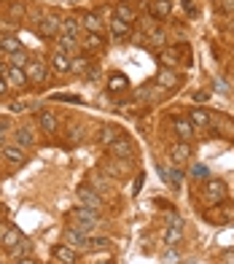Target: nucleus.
Here are the masks:
<instances>
[{"label":"nucleus","instance_id":"nucleus-14","mask_svg":"<svg viewBox=\"0 0 234 264\" xmlns=\"http://www.w3.org/2000/svg\"><path fill=\"white\" fill-rule=\"evenodd\" d=\"M3 156H6V162H11V165H22L27 159V151L19 143H11V146H3Z\"/></svg>","mask_w":234,"mask_h":264},{"label":"nucleus","instance_id":"nucleus-20","mask_svg":"<svg viewBox=\"0 0 234 264\" xmlns=\"http://www.w3.org/2000/svg\"><path fill=\"white\" fill-rule=\"evenodd\" d=\"M189 119H191V124H194L196 129L210 127V111H208V108H191V111H189Z\"/></svg>","mask_w":234,"mask_h":264},{"label":"nucleus","instance_id":"nucleus-21","mask_svg":"<svg viewBox=\"0 0 234 264\" xmlns=\"http://www.w3.org/2000/svg\"><path fill=\"white\" fill-rule=\"evenodd\" d=\"M81 46V41L78 38H73V35H65V33H60L57 35V51H62V54H70V51H76Z\"/></svg>","mask_w":234,"mask_h":264},{"label":"nucleus","instance_id":"nucleus-6","mask_svg":"<svg viewBox=\"0 0 234 264\" xmlns=\"http://www.w3.org/2000/svg\"><path fill=\"white\" fill-rule=\"evenodd\" d=\"M78 19H81L83 33H100L102 35V30H105V22H102L100 14H95V11H83Z\"/></svg>","mask_w":234,"mask_h":264},{"label":"nucleus","instance_id":"nucleus-22","mask_svg":"<svg viewBox=\"0 0 234 264\" xmlns=\"http://www.w3.org/2000/svg\"><path fill=\"white\" fill-rule=\"evenodd\" d=\"M119 138H121V129H119V127H113V124H108V127H102V129H100L97 143L108 148V146L113 143V140H119Z\"/></svg>","mask_w":234,"mask_h":264},{"label":"nucleus","instance_id":"nucleus-34","mask_svg":"<svg viewBox=\"0 0 234 264\" xmlns=\"http://www.w3.org/2000/svg\"><path fill=\"white\" fill-rule=\"evenodd\" d=\"M30 251H33V243L30 240H22L16 248H11L8 253H11V259H22V256H30Z\"/></svg>","mask_w":234,"mask_h":264},{"label":"nucleus","instance_id":"nucleus-38","mask_svg":"<svg viewBox=\"0 0 234 264\" xmlns=\"http://www.w3.org/2000/svg\"><path fill=\"white\" fill-rule=\"evenodd\" d=\"M215 8L221 14H234V0H215Z\"/></svg>","mask_w":234,"mask_h":264},{"label":"nucleus","instance_id":"nucleus-24","mask_svg":"<svg viewBox=\"0 0 234 264\" xmlns=\"http://www.w3.org/2000/svg\"><path fill=\"white\" fill-rule=\"evenodd\" d=\"M159 60H162L167 68H178V65H181V51H178V46H170V49L159 51Z\"/></svg>","mask_w":234,"mask_h":264},{"label":"nucleus","instance_id":"nucleus-30","mask_svg":"<svg viewBox=\"0 0 234 264\" xmlns=\"http://www.w3.org/2000/svg\"><path fill=\"white\" fill-rule=\"evenodd\" d=\"M183 240V226H167V232H164V243L170 245V248H175L178 243Z\"/></svg>","mask_w":234,"mask_h":264},{"label":"nucleus","instance_id":"nucleus-43","mask_svg":"<svg viewBox=\"0 0 234 264\" xmlns=\"http://www.w3.org/2000/svg\"><path fill=\"white\" fill-rule=\"evenodd\" d=\"M14 264H38L33 256H22V259H14Z\"/></svg>","mask_w":234,"mask_h":264},{"label":"nucleus","instance_id":"nucleus-33","mask_svg":"<svg viewBox=\"0 0 234 264\" xmlns=\"http://www.w3.org/2000/svg\"><path fill=\"white\" fill-rule=\"evenodd\" d=\"M8 57H11V68H27V65H30V60H33V57L27 54V49L16 51V54H8Z\"/></svg>","mask_w":234,"mask_h":264},{"label":"nucleus","instance_id":"nucleus-44","mask_svg":"<svg viewBox=\"0 0 234 264\" xmlns=\"http://www.w3.org/2000/svg\"><path fill=\"white\" fill-rule=\"evenodd\" d=\"M8 89H11V87H8V81H6V75H3V78H0V97H3Z\"/></svg>","mask_w":234,"mask_h":264},{"label":"nucleus","instance_id":"nucleus-31","mask_svg":"<svg viewBox=\"0 0 234 264\" xmlns=\"http://www.w3.org/2000/svg\"><path fill=\"white\" fill-rule=\"evenodd\" d=\"M6 11H8V19H14V22H22L24 19V3H19V0H14V3H8L6 6Z\"/></svg>","mask_w":234,"mask_h":264},{"label":"nucleus","instance_id":"nucleus-23","mask_svg":"<svg viewBox=\"0 0 234 264\" xmlns=\"http://www.w3.org/2000/svg\"><path fill=\"white\" fill-rule=\"evenodd\" d=\"M81 30H83V27H81L78 16H65L62 19V33L65 35H73V38H78V41H81Z\"/></svg>","mask_w":234,"mask_h":264},{"label":"nucleus","instance_id":"nucleus-16","mask_svg":"<svg viewBox=\"0 0 234 264\" xmlns=\"http://www.w3.org/2000/svg\"><path fill=\"white\" fill-rule=\"evenodd\" d=\"M116 16L121 19V22L132 24L135 19H137V8L129 3V0H119V3H116Z\"/></svg>","mask_w":234,"mask_h":264},{"label":"nucleus","instance_id":"nucleus-45","mask_svg":"<svg viewBox=\"0 0 234 264\" xmlns=\"http://www.w3.org/2000/svg\"><path fill=\"white\" fill-rule=\"evenodd\" d=\"M208 97H210L208 92H196V94H194V100H196V102H204V100H208Z\"/></svg>","mask_w":234,"mask_h":264},{"label":"nucleus","instance_id":"nucleus-4","mask_svg":"<svg viewBox=\"0 0 234 264\" xmlns=\"http://www.w3.org/2000/svg\"><path fill=\"white\" fill-rule=\"evenodd\" d=\"M27 78H30V84H35V87H41V84L49 78V65H46L43 60H30V65L24 68Z\"/></svg>","mask_w":234,"mask_h":264},{"label":"nucleus","instance_id":"nucleus-41","mask_svg":"<svg viewBox=\"0 0 234 264\" xmlns=\"http://www.w3.org/2000/svg\"><path fill=\"white\" fill-rule=\"evenodd\" d=\"M11 111H14V113H22V111H27V102H11Z\"/></svg>","mask_w":234,"mask_h":264},{"label":"nucleus","instance_id":"nucleus-36","mask_svg":"<svg viewBox=\"0 0 234 264\" xmlns=\"http://www.w3.org/2000/svg\"><path fill=\"white\" fill-rule=\"evenodd\" d=\"M164 41H167V35L162 30H151V33H148V46H156V49H159V46H164Z\"/></svg>","mask_w":234,"mask_h":264},{"label":"nucleus","instance_id":"nucleus-8","mask_svg":"<svg viewBox=\"0 0 234 264\" xmlns=\"http://www.w3.org/2000/svg\"><path fill=\"white\" fill-rule=\"evenodd\" d=\"M78 202H81L83 207H92V210H97V213H100V207H102L100 194L95 192V189H89V186H81V189H78Z\"/></svg>","mask_w":234,"mask_h":264},{"label":"nucleus","instance_id":"nucleus-39","mask_svg":"<svg viewBox=\"0 0 234 264\" xmlns=\"http://www.w3.org/2000/svg\"><path fill=\"white\" fill-rule=\"evenodd\" d=\"M162 261H164V264H178V251H175V248H167V251L162 253Z\"/></svg>","mask_w":234,"mask_h":264},{"label":"nucleus","instance_id":"nucleus-40","mask_svg":"<svg viewBox=\"0 0 234 264\" xmlns=\"http://www.w3.org/2000/svg\"><path fill=\"white\" fill-rule=\"evenodd\" d=\"M167 226H183V219H181L178 213H172L170 219H167Z\"/></svg>","mask_w":234,"mask_h":264},{"label":"nucleus","instance_id":"nucleus-47","mask_svg":"<svg viewBox=\"0 0 234 264\" xmlns=\"http://www.w3.org/2000/svg\"><path fill=\"white\" fill-rule=\"evenodd\" d=\"M6 70H8V68H6L3 62H0V78H3V75H6Z\"/></svg>","mask_w":234,"mask_h":264},{"label":"nucleus","instance_id":"nucleus-13","mask_svg":"<svg viewBox=\"0 0 234 264\" xmlns=\"http://www.w3.org/2000/svg\"><path fill=\"white\" fill-rule=\"evenodd\" d=\"M156 84L162 89H175L178 84H181V78H178V73L172 68H162V70L156 73Z\"/></svg>","mask_w":234,"mask_h":264},{"label":"nucleus","instance_id":"nucleus-27","mask_svg":"<svg viewBox=\"0 0 234 264\" xmlns=\"http://www.w3.org/2000/svg\"><path fill=\"white\" fill-rule=\"evenodd\" d=\"M22 240H24V234H22L19 229H8V232L3 234V240H0V245H3L6 251H11V248H16Z\"/></svg>","mask_w":234,"mask_h":264},{"label":"nucleus","instance_id":"nucleus-9","mask_svg":"<svg viewBox=\"0 0 234 264\" xmlns=\"http://www.w3.org/2000/svg\"><path fill=\"white\" fill-rule=\"evenodd\" d=\"M102 170H105L110 178H127V162L124 159H116V156L102 159Z\"/></svg>","mask_w":234,"mask_h":264},{"label":"nucleus","instance_id":"nucleus-46","mask_svg":"<svg viewBox=\"0 0 234 264\" xmlns=\"http://www.w3.org/2000/svg\"><path fill=\"white\" fill-rule=\"evenodd\" d=\"M3 129H6V121H0V143H3V138H6V132H3Z\"/></svg>","mask_w":234,"mask_h":264},{"label":"nucleus","instance_id":"nucleus-25","mask_svg":"<svg viewBox=\"0 0 234 264\" xmlns=\"http://www.w3.org/2000/svg\"><path fill=\"white\" fill-rule=\"evenodd\" d=\"M108 89L110 92H127L129 89V78L121 75V73H110L108 75Z\"/></svg>","mask_w":234,"mask_h":264},{"label":"nucleus","instance_id":"nucleus-15","mask_svg":"<svg viewBox=\"0 0 234 264\" xmlns=\"http://www.w3.org/2000/svg\"><path fill=\"white\" fill-rule=\"evenodd\" d=\"M70 65H73V60H70L68 54H62V51H57V54L51 57V70L57 73V75H68V73H73Z\"/></svg>","mask_w":234,"mask_h":264},{"label":"nucleus","instance_id":"nucleus-32","mask_svg":"<svg viewBox=\"0 0 234 264\" xmlns=\"http://www.w3.org/2000/svg\"><path fill=\"white\" fill-rule=\"evenodd\" d=\"M16 143H19V146H24V148L35 146V132H33V129H27V127L16 129Z\"/></svg>","mask_w":234,"mask_h":264},{"label":"nucleus","instance_id":"nucleus-28","mask_svg":"<svg viewBox=\"0 0 234 264\" xmlns=\"http://www.w3.org/2000/svg\"><path fill=\"white\" fill-rule=\"evenodd\" d=\"M170 11H172L170 0H154V3H151V14L156 19H167V16H170Z\"/></svg>","mask_w":234,"mask_h":264},{"label":"nucleus","instance_id":"nucleus-5","mask_svg":"<svg viewBox=\"0 0 234 264\" xmlns=\"http://www.w3.org/2000/svg\"><path fill=\"white\" fill-rule=\"evenodd\" d=\"M226 183L221 181V178H210L208 183H204V194H208V200L213 202V205H221L223 200H226Z\"/></svg>","mask_w":234,"mask_h":264},{"label":"nucleus","instance_id":"nucleus-7","mask_svg":"<svg viewBox=\"0 0 234 264\" xmlns=\"http://www.w3.org/2000/svg\"><path fill=\"white\" fill-rule=\"evenodd\" d=\"M172 127H175L178 138H181L183 143H189V140L194 138V132H196V127L191 124V119H189V116H175V119H172Z\"/></svg>","mask_w":234,"mask_h":264},{"label":"nucleus","instance_id":"nucleus-29","mask_svg":"<svg viewBox=\"0 0 234 264\" xmlns=\"http://www.w3.org/2000/svg\"><path fill=\"white\" fill-rule=\"evenodd\" d=\"M0 46H3V51L6 54H16V51H22L24 46L19 38H14V35H6V38H0Z\"/></svg>","mask_w":234,"mask_h":264},{"label":"nucleus","instance_id":"nucleus-3","mask_svg":"<svg viewBox=\"0 0 234 264\" xmlns=\"http://www.w3.org/2000/svg\"><path fill=\"white\" fill-rule=\"evenodd\" d=\"M108 154L110 156H116V159H124V162H129V159L135 156V146H132V140L121 135L119 140H113V143L108 146Z\"/></svg>","mask_w":234,"mask_h":264},{"label":"nucleus","instance_id":"nucleus-10","mask_svg":"<svg viewBox=\"0 0 234 264\" xmlns=\"http://www.w3.org/2000/svg\"><path fill=\"white\" fill-rule=\"evenodd\" d=\"M54 259L57 261H62V264H76L78 261V251L73 248V245H68V243H60V245H54Z\"/></svg>","mask_w":234,"mask_h":264},{"label":"nucleus","instance_id":"nucleus-37","mask_svg":"<svg viewBox=\"0 0 234 264\" xmlns=\"http://www.w3.org/2000/svg\"><path fill=\"white\" fill-rule=\"evenodd\" d=\"M70 68H73V73H76V75H83V73H86V70L92 68V62L86 60V57H83V60H73Z\"/></svg>","mask_w":234,"mask_h":264},{"label":"nucleus","instance_id":"nucleus-19","mask_svg":"<svg viewBox=\"0 0 234 264\" xmlns=\"http://www.w3.org/2000/svg\"><path fill=\"white\" fill-rule=\"evenodd\" d=\"M81 46L86 51H100L102 46H105V38H102L100 33H83V38H81Z\"/></svg>","mask_w":234,"mask_h":264},{"label":"nucleus","instance_id":"nucleus-17","mask_svg":"<svg viewBox=\"0 0 234 264\" xmlns=\"http://www.w3.org/2000/svg\"><path fill=\"white\" fill-rule=\"evenodd\" d=\"M189 156H191V146H189V143H183V140H181V143H175V146L170 148V159H172V162H175L178 167L189 162Z\"/></svg>","mask_w":234,"mask_h":264},{"label":"nucleus","instance_id":"nucleus-2","mask_svg":"<svg viewBox=\"0 0 234 264\" xmlns=\"http://www.w3.org/2000/svg\"><path fill=\"white\" fill-rule=\"evenodd\" d=\"M35 33L41 38H57L62 33V16L57 11H49L43 19H38V27H35Z\"/></svg>","mask_w":234,"mask_h":264},{"label":"nucleus","instance_id":"nucleus-35","mask_svg":"<svg viewBox=\"0 0 234 264\" xmlns=\"http://www.w3.org/2000/svg\"><path fill=\"white\" fill-rule=\"evenodd\" d=\"M108 245H110L108 237H92V240H86V251H102Z\"/></svg>","mask_w":234,"mask_h":264},{"label":"nucleus","instance_id":"nucleus-1","mask_svg":"<svg viewBox=\"0 0 234 264\" xmlns=\"http://www.w3.org/2000/svg\"><path fill=\"white\" fill-rule=\"evenodd\" d=\"M68 219H70V226H73V229H78V232H83V234L92 232V229L100 224L97 210H92V207H83V205L76 207V210H70Z\"/></svg>","mask_w":234,"mask_h":264},{"label":"nucleus","instance_id":"nucleus-48","mask_svg":"<svg viewBox=\"0 0 234 264\" xmlns=\"http://www.w3.org/2000/svg\"><path fill=\"white\" fill-rule=\"evenodd\" d=\"M3 54H6V51H3V46H0V57H3Z\"/></svg>","mask_w":234,"mask_h":264},{"label":"nucleus","instance_id":"nucleus-42","mask_svg":"<svg viewBox=\"0 0 234 264\" xmlns=\"http://www.w3.org/2000/svg\"><path fill=\"white\" fill-rule=\"evenodd\" d=\"M183 8H186L189 14H196V6H194V0H183Z\"/></svg>","mask_w":234,"mask_h":264},{"label":"nucleus","instance_id":"nucleus-18","mask_svg":"<svg viewBox=\"0 0 234 264\" xmlns=\"http://www.w3.org/2000/svg\"><path fill=\"white\" fill-rule=\"evenodd\" d=\"M6 81H8V87H27V84H30L24 68H8L6 70Z\"/></svg>","mask_w":234,"mask_h":264},{"label":"nucleus","instance_id":"nucleus-11","mask_svg":"<svg viewBox=\"0 0 234 264\" xmlns=\"http://www.w3.org/2000/svg\"><path fill=\"white\" fill-rule=\"evenodd\" d=\"M62 243L73 245L76 251H78V248L86 251V234L78 232V229H73V226H65V229H62Z\"/></svg>","mask_w":234,"mask_h":264},{"label":"nucleus","instance_id":"nucleus-12","mask_svg":"<svg viewBox=\"0 0 234 264\" xmlns=\"http://www.w3.org/2000/svg\"><path fill=\"white\" fill-rule=\"evenodd\" d=\"M38 124H41V129L43 132H49V135H54V132L60 129V119H57V113L54 111H38Z\"/></svg>","mask_w":234,"mask_h":264},{"label":"nucleus","instance_id":"nucleus-26","mask_svg":"<svg viewBox=\"0 0 234 264\" xmlns=\"http://www.w3.org/2000/svg\"><path fill=\"white\" fill-rule=\"evenodd\" d=\"M110 33H113V38H119V41H127V38H129V24L127 22H121V19L119 16H113V19H110Z\"/></svg>","mask_w":234,"mask_h":264}]
</instances>
